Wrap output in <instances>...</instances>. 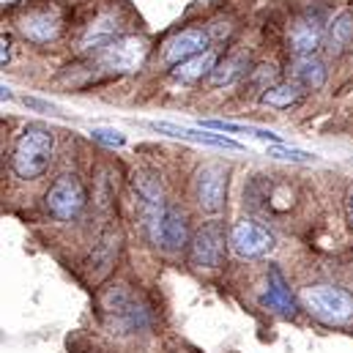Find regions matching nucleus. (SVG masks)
<instances>
[{
  "label": "nucleus",
  "mask_w": 353,
  "mask_h": 353,
  "mask_svg": "<svg viewBox=\"0 0 353 353\" xmlns=\"http://www.w3.org/2000/svg\"><path fill=\"white\" fill-rule=\"evenodd\" d=\"M268 157H274V159H285V162H299V165L315 162L312 154L299 151V148H285V145H271V148H268Z\"/></svg>",
  "instance_id": "nucleus-22"
},
{
  "label": "nucleus",
  "mask_w": 353,
  "mask_h": 353,
  "mask_svg": "<svg viewBox=\"0 0 353 353\" xmlns=\"http://www.w3.org/2000/svg\"><path fill=\"white\" fill-rule=\"evenodd\" d=\"M326 52L329 55H343L348 52V47L353 44V11L351 8H343L326 28Z\"/></svg>",
  "instance_id": "nucleus-16"
},
{
  "label": "nucleus",
  "mask_w": 353,
  "mask_h": 353,
  "mask_svg": "<svg viewBox=\"0 0 353 353\" xmlns=\"http://www.w3.org/2000/svg\"><path fill=\"white\" fill-rule=\"evenodd\" d=\"M348 222L353 225V192H351V197H348Z\"/></svg>",
  "instance_id": "nucleus-28"
},
{
  "label": "nucleus",
  "mask_w": 353,
  "mask_h": 353,
  "mask_svg": "<svg viewBox=\"0 0 353 353\" xmlns=\"http://www.w3.org/2000/svg\"><path fill=\"white\" fill-rule=\"evenodd\" d=\"M326 28H329V22L323 19V11H304L296 22H293V28H290V36H288V44H290V50L299 55V58H304V55H315V50L326 41Z\"/></svg>",
  "instance_id": "nucleus-9"
},
{
  "label": "nucleus",
  "mask_w": 353,
  "mask_h": 353,
  "mask_svg": "<svg viewBox=\"0 0 353 353\" xmlns=\"http://www.w3.org/2000/svg\"><path fill=\"white\" fill-rule=\"evenodd\" d=\"M148 55V41L140 36H121L107 50H101L99 63L112 74H134L140 72L143 61Z\"/></svg>",
  "instance_id": "nucleus-6"
},
{
  "label": "nucleus",
  "mask_w": 353,
  "mask_h": 353,
  "mask_svg": "<svg viewBox=\"0 0 353 353\" xmlns=\"http://www.w3.org/2000/svg\"><path fill=\"white\" fill-rule=\"evenodd\" d=\"M301 304L323 323H348L353 318V296L337 285H312L301 290Z\"/></svg>",
  "instance_id": "nucleus-4"
},
{
  "label": "nucleus",
  "mask_w": 353,
  "mask_h": 353,
  "mask_svg": "<svg viewBox=\"0 0 353 353\" xmlns=\"http://www.w3.org/2000/svg\"><path fill=\"white\" fill-rule=\"evenodd\" d=\"M225 258V230L219 222H205L189 241V261L200 268H216Z\"/></svg>",
  "instance_id": "nucleus-10"
},
{
  "label": "nucleus",
  "mask_w": 353,
  "mask_h": 353,
  "mask_svg": "<svg viewBox=\"0 0 353 353\" xmlns=\"http://www.w3.org/2000/svg\"><path fill=\"white\" fill-rule=\"evenodd\" d=\"M11 3H17V0H3V6H11Z\"/></svg>",
  "instance_id": "nucleus-29"
},
{
  "label": "nucleus",
  "mask_w": 353,
  "mask_h": 353,
  "mask_svg": "<svg viewBox=\"0 0 353 353\" xmlns=\"http://www.w3.org/2000/svg\"><path fill=\"white\" fill-rule=\"evenodd\" d=\"M19 33L33 41V44H50L61 36V17L50 8H39V11H28L19 19Z\"/></svg>",
  "instance_id": "nucleus-12"
},
{
  "label": "nucleus",
  "mask_w": 353,
  "mask_h": 353,
  "mask_svg": "<svg viewBox=\"0 0 353 353\" xmlns=\"http://www.w3.org/2000/svg\"><path fill=\"white\" fill-rule=\"evenodd\" d=\"M247 72H250V58H247L244 52L230 55V58L219 61V63H216V69L208 74V85H211V88L230 85V83H236L239 77H244Z\"/></svg>",
  "instance_id": "nucleus-19"
},
{
  "label": "nucleus",
  "mask_w": 353,
  "mask_h": 353,
  "mask_svg": "<svg viewBox=\"0 0 353 353\" xmlns=\"http://www.w3.org/2000/svg\"><path fill=\"white\" fill-rule=\"evenodd\" d=\"M99 307H101V318H104L107 329H112V334H134L151 323L148 307L140 301V296L134 290H129V285H110L101 293Z\"/></svg>",
  "instance_id": "nucleus-1"
},
{
  "label": "nucleus",
  "mask_w": 353,
  "mask_h": 353,
  "mask_svg": "<svg viewBox=\"0 0 353 353\" xmlns=\"http://www.w3.org/2000/svg\"><path fill=\"white\" fill-rule=\"evenodd\" d=\"M293 83L299 88L321 90L323 83H326V66H323V61H318L315 55L296 58V63H293Z\"/></svg>",
  "instance_id": "nucleus-18"
},
{
  "label": "nucleus",
  "mask_w": 353,
  "mask_h": 353,
  "mask_svg": "<svg viewBox=\"0 0 353 353\" xmlns=\"http://www.w3.org/2000/svg\"><path fill=\"white\" fill-rule=\"evenodd\" d=\"M44 203H47V211H50L55 219L69 222V219L80 216V211L85 208V203H88V192H85V186H83L80 176H74V173H63L61 178H55V183L50 186Z\"/></svg>",
  "instance_id": "nucleus-5"
},
{
  "label": "nucleus",
  "mask_w": 353,
  "mask_h": 353,
  "mask_svg": "<svg viewBox=\"0 0 353 353\" xmlns=\"http://www.w3.org/2000/svg\"><path fill=\"white\" fill-rule=\"evenodd\" d=\"M25 104H28V107H39V110H52V104L39 101V99H25Z\"/></svg>",
  "instance_id": "nucleus-27"
},
{
  "label": "nucleus",
  "mask_w": 353,
  "mask_h": 353,
  "mask_svg": "<svg viewBox=\"0 0 353 353\" xmlns=\"http://www.w3.org/2000/svg\"><path fill=\"white\" fill-rule=\"evenodd\" d=\"M205 50H208V33L200 28H189V30H181L173 39L165 41L162 58H165V63L178 66V63H183V61H189Z\"/></svg>",
  "instance_id": "nucleus-11"
},
{
  "label": "nucleus",
  "mask_w": 353,
  "mask_h": 353,
  "mask_svg": "<svg viewBox=\"0 0 353 353\" xmlns=\"http://www.w3.org/2000/svg\"><path fill=\"white\" fill-rule=\"evenodd\" d=\"M115 250H118V244H112V233H110V236H104V239H101V247H99V252H96V265H99L101 271L112 263Z\"/></svg>",
  "instance_id": "nucleus-24"
},
{
  "label": "nucleus",
  "mask_w": 353,
  "mask_h": 353,
  "mask_svg": "<svg viewBox=\"0 0 353 353\" xmlns=\"http://www.w3.org/2000/svg\"><path fill=\"white\" fill-rule=\"evenodd\" d=\"M214 69H216V52L214 50H205V52H200V55H194V58H189V61L173 66V77L181 80V83H194V80L211 74Z\"/></svg>",
  "instance_id": "nucleus-20"
},
{
  "label": "nucleus",
  "mask_w": 353,
  "mask_h": 353,
  "mask_svg": "<svg viewBox=\"0 0 353 353\" xmlns=\"http://www.w3.org/2000/svg\"><path fill=\"white\" fill-rule=\"evenodd\" d=\"M228 244L230 250L239 255V258H263L265 252L274 250V236L271 230L263 228L261 222H252V219H241L230 228V236H228Z\"/></svg>",
  "instance_id": "nucleus-8"
},
{
  "label": "nucleus",
  "mask_w": 353,
  "mask_h": 353,
  "mask_svg": "<svg viewBox=\"0 0 353 353\" xmlns=\"http://www.w3.org/2000/svg\"><path fill=\"white\" fill-rule=\"evenodd\" d=\"M151 129L162 132V134H170L176 140H192V143H205V145H216V148H230V151H239L241 145L225 134H211L208 129H186V126H176V123H151Z\"/></svg>",
  "instance_id": "nucleus-15"
},
{
  "label": "nucleus",
  "mask_w": 353,
  "mask_h": 353,
  "mask_svg": "<svg viewBox=\"0 0 353 353\" xmlns=\"http://www.w3.org/2000/svg\"><path fill=\"white\" fill-rule=\"evenodd\" d=\"M263 304L268 310H274L282 318H293L296 315V301L290 296V288L285 282V276L279 274V268H268V290L263 293Z\"/></svg>",
  "instance_id": "nucleus-14"
},
{
  "label": "nucleus",
  "mask_w": 353,
  "mask_h": 353,
  "mask_svg": "<svg viewBox=\"0 0 353 353\" xmlns=\"http://www.w3.org/2000/svg\"><path fill=\"white\" fill-rule=\"evenodd\" d=\"M90 134H93V140H99V143H104V145H110V148H118V145L126 143V137H123L118 129H93Z\"/></svg>",
  "instance_id": "nucleus-25"
},
{
  "label": "nucleus",
  "mask_w": 353,
  "mask_h": 353,
  "mask_svg": "<svg viewBox=\"0 0 353 353\" xmlns=\"http://www.w3.org/2000/svg\"><path fill=\"white\" fill-rule=\"evenodd\" d=\"M299 96H301V90H299V85L296 83H276L274 88H268L261 96L268 107H290V104H296L299 101Z\"/></svg>",
  "instance_id": "nucleus-21"
},
{
  "label": "nucleus",
  "mask_w": 353,
  "mask_h": 353,
  "mask_svg": "<svg viewBox=\"0 0 353 353\" xmlns=\"http://www.w3.org/2000/svg\"><path fill=\"white\" fill-rule=\"evenodd\" d=\"M137 203H140V216L145 236L154 247H162V230H165V216H168V203H165V186L154 170H140L132 178Z\"/></svg>",
  "instance_id": "nucleus-3"
},
{
  "label": "nucleus",
  "mask_w": 353,
  "mask_h": 353,
  "mask_svg": "<svg viewBox=\"0 0 353 353\" xmlns=\"http://www.w3.org/2000/svg\"><path fill=\"white\" fill-rule=\"evenodd\" d=\"M0 47H3V55H0V63L6 66V63H8V58H11V41H8L6 36H3V39H0Z\"/></svg>",
  "instance_id": "nucleus-26"
},
{
  "label": "nucleus",
  "mask_w": 353,
  "mask_h": 353,
  "mask_svg": "<svg viewBox=\"0 0 353 353\" xmlns=\"http://www.w3.org/2000/svg\"><path fill=\"white\" fill-rule=\"evenodd\" d=\"M118 33H121V19H118L112 11H104V14H99L88 28H85V33H83V39H80V50H83V52L107 50L112 41L121 39Z\"/></svg>",
  "instance_id": "nucleus-13"
},
{
  "label": "nucleus",
  "mask_w": 353,
  "mask_h": 353,
  "mask_svg": "<svg viewBox=\"0 0 353 353\" xmlns=\"http://www.w3.org/2000/svg\"><path fill=\"white\" fill-rule=\"evenodd\" d=\"M52 148H55L52 129L44 123H28L14 143V154H11L14 173L25 181L39 178L52 162Z\"/></svg>",
  "instance_id": "nucleus-2"
},
{
  "label": "nucleus",
  "mask_w": 353,
  "mask_h": 353,
  "mask_svg": "<svg viewBox=\"0 0 353 353\" xmlns=\"http://www.w3.org/2000/svg\"><path fill=\"white\" fill-rule=\"evenodd\" d=\"M186 244H189V219L178 205H168L165 230H162V250L178 252Z\"/></svg>",
  "instance_id": "nucleus-17"
},
{
  "label": "nucleus",
  "mask_w": 353,
  "mask_h": 353,
  "mask_svg": "<svg viewBox=\"0 0 353 353\" xmlns=\"http://www.w3.org/2000/svg\"><path fill=\"white\" fill-rule=\"evenodd\" d=\"M274 80H276V69H274L271 63H263V66L252 69V74H250V85L258 90H263V93L268 88H274V85H271Z\"/></svg>",
  "instance_id": "nucleus-23"
},
{
  "label": "nucleus",
  "mask_w": 353,
  "mask_h": 353,
  "mask_svg": "<svg viewBox=\"0 0 353 353\" xmlns=\"http://www.w3.org/2000/svg\"><path fill=\"white\" fill-rule=\"evenodd\" d=\"M228 197V170L222 165H203L194 173V200L200 211L219 214Z\"/></svg>",
  "instance_id": "nucleus-7"
}]
</instances>
